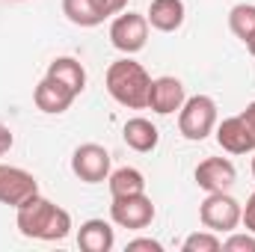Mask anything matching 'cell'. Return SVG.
Segmentation results:
<instances>
[{"label": "cell", "mask_w": 255, "mask_h": 252, "mask_svg": "<svg viewBox=\"0 0 255 252\" xmlns=\"http://www.w3.org/2000/svg\"><path fill=\"white\" fill-rule=\"evenodd\" d=\"M110 42L125 57L139 54L148 42V18L139 12H119L116 21L110 24Z\"/></svg>", "instance_id": "5"}, {"label": "cell", "mask_w": 255, "mask_h": 252, "mask_svg": "<svg viewBox=\"0 0 255 252\" xmlns=\"http://www.w3.org/2000/svg\"><path fill=\"white\" fill-rule=\"evenodd\" d=\"M63 15L77 27H98L107 21L101 0H63Z\"/></svg>", "instance_id": "17"}, {"label": "cell", "mask_w": 255, "mask_h": 252, "mask_svg": "<svg viewBox=\"0 0 255 252\" xmlns=\"http://www.w3.org/2000/svg\"><path fill=\"white\" fill-rule=\"evenodd\" d=\"M136 250L163 252V244H160V241H154V238H133V241H128V252H136Z\"/></svg>", "instance_id": "22"}, {"label": "cell", "mask_w": 255, "mask_h": 252, "mask_svg": "<svg viewBox=\"0 0 255 252\" xmlns=\"http://www.w3.org/2000/svg\"><path fill=\"white\" fill-rule=\"evenodd\" d=\"M196 184L205 190V193H226V190L235 187L238 181V169L229 157H205L196 172H193Z\"/></svg>", "instance_id": "9"}, {"label": "cell", "mask_w": 255, "mask_h": 252, "mask_svg": "<svg viewBox=\"0 0 255 252\" xmlns=\"http://www.w3.org/2000/svg\"><path fill=\"white\" fill-rule=\"evenodd\" d=\"M122 136H125V142L133 148V151H139V154H145V151H154L157 148V142H160V133H157V127L151 125L148 119H142V116H133V119H128L125 127H122Z\"/></svg>", "instance_id": "16"}, {"label": "cell", "mask_w": 255, "mask_h": 252, "mask_svg": "<svg viewBox=\"0 0 255 252\" xmlns=\"http://www.w3.org/2000/svg\"><path fill=\"white\" fill-rule=\"evenodd\" d=\"M74 92H68L65 86H60L57 80H51V77H45V80H39V86L33 89V101H36V107L42 110V113H51V116H60L65 113L71 104H74Z\"/></svg>", "instance_id": "12"}, {"label": "cell", "mask_w": 255, "mask_h": 252, "mask_svg": "<svg viewBox=\"0 0 255 252\" xmlns=\"http://www.w3.org/2000/svg\"><path fill=\"white\" fill-rule=\"evenodd\" d=\"M71 172L86 184H101L110 178V151L98 142H83L71 154Z\"/></svg>", "instance_id": "7"}, {"label": "cell", "mask_w": 255, "mask_h": 252, "mask_svg": "<svg viewBox=\"0 0 255 252\" xmlns=\"http://www.w3.org/2000/svg\"><path fill=\"white\" fill-rule=\"evenodd\" d=\"M226 252H255V235L253 232H229V238L223 241Z\"/></svg>", "instance_id": "21"}, {"label": "cell", "mask_w": 255, "mask_h": 252, "mask_svg": "<svg viewBox=\"0 0 255 252\" xmlns=\"http://www.w3.org/2000/svg\"><path fill=\"white\" fill-rule=\"evenodd\" d=\"M241 223L247 226V232L255 235V193L247 199V205H244V211H241Z\"/></svg>", "instance_id": "23"}, {"label": "cell", "mask_w": 255, "mask_h": 252, "mask_svg": "<svg viewBox=\"0 0 255 252\" xmlns=\"http://www.w3.org/2000/svg\"><path fill=\"white\" fill-rule=\"evenodd\" d=\"M33 196H39V181H36L33 172H27L21 166L0 163V205L21 208Z\"/></svg>", "instance_id": "8"}, {"label": "cell", "mask_w": 255, "mask_h": 252, "mask_svg": "<svg viewBox=\"0 0 255 252\" xmlns=\"http://www.w3.org/2000/svg\"><path fill=\"white\" fill-rule=\"evenodd\" d=\"M128 0H101V9H104V15L110 18V15H119V12H125Z\"/></svg>", "instance_id": "25"}, {"label": "cell", "mask_w": 255, "mask_h": 252, "mask_svg": "<svg viewBox=\"0 0 255 252\" xmlns=\"http://www.w3.org/2000/svg\"><path fill=\"white\" fill-rule=\"evenodd\" d=\"M229 30L241 39V42H247L250 36L255 33V6L253 3H238V6H232V12H229Z\"/></svg>", "instance_id": "19"}, {"label": "cell", "mask_w": 255, "mask_h": 252, "mask_svg": "<svg viewBox=\"0 0 255 252\" xmlns=\"http://www.w3.org/2000/svg\"><path fill=\"white\" fill-rule=\"evenodd\" d=\"M45 77L57 80L60 86H65V89L74 92V95H80V92L86 89V68L77 63L74 57H57L54 63L48 65V74H45Z\"/></svg>", "instance_id": "15"}, {"label": "cell", "mask_w": 255, "mask_h": 252, "mask_svg": "<svg viewBox=\"0 0 255 252\" xmlns=\"http://www.w3.org/2000/svg\"><path fill=\"white\" fill-rule=\"evenodd\" d=\"M241 211H244V205L235 196H229V190L226 193H208L205 202L199 205V220L205 229H211L217 235L220 232L229 235L241 226Z\"/></svg>", "instance_id": "4"}, {"label": "cell", "mask_w": 255, "mask_h": 252, "mask_svg": "<svg viewBox=\"0 0 255 252\" xmlns=\"http://www.w3.org/2000/svg\"><path fill=\"white\" fill-rule=\"evenodd\" d=\"M181 250L184 252H220L223 250V241L217 238V232H193L190 238H184V244H181Z\"/></svg>", "instance_id": "20"}, {"label": "cell", "mask_w": 255, "mask_h": 252, "mask_svg": "<svg viewBox=\"0 0 255 252\" xmlns=\"http://www.w3.org/2000/svg\"><path fill=\"white\" fill-rule=\"evenodd\" d=\"M15 223L18 232L33 241H65L71 232V214L45 196H33L15 208Z\"/></svg>", "instance_id": "1"}, {"label": "cell", "mask_w": 255, "mask_h": 252, "mask_svg": "<svg viewBox=\"0 0 255 252\" xmlns=\"http://www.w3.org/2000/svg\"><path fill=\"white\" fill-rule=\"evenodd\" d=\"M241 119L247 122V127L253 130V136H255V101H253V104H247V110L241 113Z\"/></svg>", "instance_id": "26"}, {"label": "cell", "mask_w": 255, "mask_h": 252, "mask_svg": "<svg viewBox=\"0 0 255 252\" xmlns=\"http://www.w3.org/2000/svg\"><path fill=\"white\" fill-rule=\"evenodd\" d=\"M184 15H187L184 0H151L145 18H148V24H151L154 30H160V33H175V30L184 24Z\"/></svg>", "instance_id": "13"}, {"label": "cell", "mask_w": 255, "mask_h": 252, "mask_svg": "<svg viewBox=\"0 0 255 252\" xmlns=\"http://www.w3.org/2000/svg\"><path fill=\"white\" fill-rule=\"evenodd\" d=\"M113 244H116V235L107 220H86L77 232V247L83 252H110Z\"/></svg>", "instance_id": "14"}, {"label": "cell", "mask_w": 255, "mask_h": 252, "mask_svg": "<svg viewBox=\"0 0 255 252\" xmlns=\"http://www.w3.org/2000/svg\"><path fill=\"white\" fill-rule=\"evenodd\" d=\"M187 101L184 95V83L172 74H163L157 80H151V89H148V107L157 113V116H169L175 110H181V104Z\"/></svg>", "instance_id": "10"}, {"label": "cell", "mask_w": 255, "mask_h": 252, "mask_svg": "<svg viewBox=\"0 0 255 252\" xmlns=\"http://www.w3.org/2000/svg\"><path fill=\"white\" fill-rule=\"evenodd\" d=\"M107 92L113 95V101H119L128 110H142L148 107V89H151V77L136 60H116L107 68Z\"/></svg>", "instance_id": "2"}, {"label": "cell", "mask_w": 255, "mask_h": 252, "mask_svg": "<svg viewBox=\"0 0 255 252\" xmlns=\"http://www.w3.org/2000/svg\"><path fill=\"white\" fill-rule=\"evenodd\" d=\"M253 175H255V157H253Z\"/></svg>", "instance_id": "28"}, {"label": "cell", "mask_w": 255, "mask_h": 252, "mask_svg": "<svg viewBox=\"0 0 255 252\" xmlns=\"http://www.w3.org/2000/svg\"><path fill=\"white\" fill-rule=\"evenodd\" d=\"M12 145H15V133H12V127H6L3 122H0V157L9 154Z\"/></svg>", "instance_id": "24"}, {"label": "cell", "mask_w": 255, "mask_h": 252, "mask_svg": "<svg viewBox=\"0 0 255 252\" xmlns=\"http://www.w3.org/2000/svg\"><path fill=\"white\" fill-rule=\"evenodd\" d=\"M244 45L250 48V54H253V57H255V33H253V36H250V39H247V42H244Z\"/></svg>", "instance_id": "27"}, {"label": "cell", "mask_w": 255, "mask_h": 252, "mask_svg": "<svg viewBox=\"0 0 255 252\" xmlns=\"http://www.w3.org/2000/svg\"><path fill=\"white\" fill-rule=\"evenodd\" d=\"M217 127V101L211 95H193L181 104L178 110V130L193 139L202 142L208 133H214Z\"/></svg>", "instance_id": "3"}, {"label": "cell", "mask_w": 255, "mask_h": 252, "mask_svg": "<svg viewBox=\"0 0 255 252\" xmlns=\"http://www.w3.org/2000/svg\"><path fill=\"white\" fill-rule=\"evenodd\" d=\"M110 220L119 229H148L154 220V202L145 193H133V196H116L110 205Z\"/></svg>", "instance_id": "6"}, {"label": "cell", "mask_w": 255, "mask_h": 252, "mask_svg": "<svg viewBox=\"0 0 255 252\" xmlns=\"http://www.w3.org/2000/svg\"><path fill=\"white\" fill-rule=\"evenodd\" d=\"M107 184H110L113 199L116 196H133V193H145V175L139 169H133V166H122V169L110 172Z\"/></svg>", "instance_id": "18"}, {"label": "cell", "mask_w": 255, "mask_h": 252, "mask_svg": "<svg viewBox=\"0 0 255 252\" xmlns=\"http://www.w3.org/2000/svg\"><path fill=\"white\" fill-rule=\"evenodd\" d=\"M214 133H217L220 148L229 151V154H250V151H255V136H253V130L247 127V122L241 119V113L217 122Z\"/></svg>", "instance_id": "11"}]
</instances>
